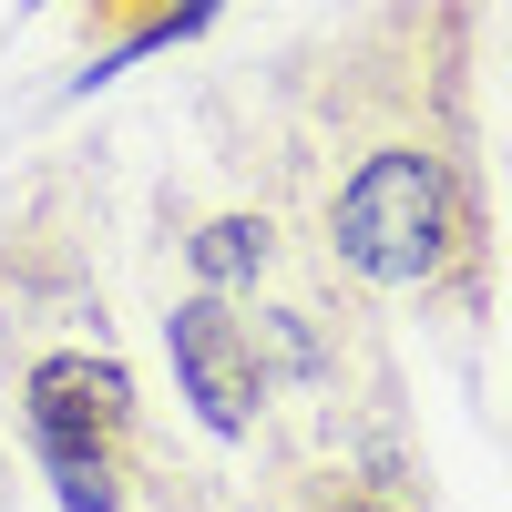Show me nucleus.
<instances>
[{
    "label": "nucleus",
    "instance_id": "4",
    "mask_svg": "<svg viewBox=\"0 0 512 512\" xmlns=\"http://www.w3.org/2000/svg\"><path fill=\"white\" fill-rule=\"evenodd\" d=\"M195 267L216 277V287H236V277H256V267H267V226H256V216H216V226L195 236Z\"/></svg>",
    "mask_w": 512,
    "mask_h": 512
},
{
    "label": "nucleus",
    "instance_id": "1",
    "mask_svg": "<svg viewBox=\"0 0 512 512\" xmlns=\"http://www.w3.org/2000/svg\"><path fill=\"white\" fill-rule=\"evenodd\" d=\"M338 256L359 277H379V287L431 277V256H441V175H431V154L390 144L338 185Z\"/></svg>",
    "mask_w": 512,
    "mask_h": 512
},
{
    "label": "nucleus",
    "instance_id": "5",
    "mask_svg": "<svg viewBox=\"0 0 512 512\" xmlns=\"http://www.w3.org/2000/svg\"><path fill=\"white\" fill-rule=\"evenodd\" d=\"M52 482H62V512H113V472H103V451H52Z\"/></svg>",
    "mask_w": 512,
    "mask_h": 512
},
{
    "label": "nucleus",
    "instance_id": "3",
    "mask_svg": "<svg viewBox=\"0 0 512 512\" xmlns=\"http://www.w3.org/2000/svg\"><path fill=\"white\" fill-rule=\"evenodd\" d=\"M123 410H134V390H123L113 359H41L31 369V431H41V451H103L123 431Z\"/></svg>",
    "mask_w": 512,
    "mask_h": 512
},
{
    "label": "nucleus",
    "instance_id": "2",
    "mask_svg": "<svg viewBox=\"0 0 512 512\" xmlns=\"http://www.w3.org/2000/svg\"><path fill=\"white\" fill-rule=\"evenodd\" d=\"M164 349H175V379L205 410V431H246L256 420V349H246V328L216 297H185V308L164 318Z\"/></svg>",
    "mask_w": 512,
    "mask_h": 512
}]
</instances>
